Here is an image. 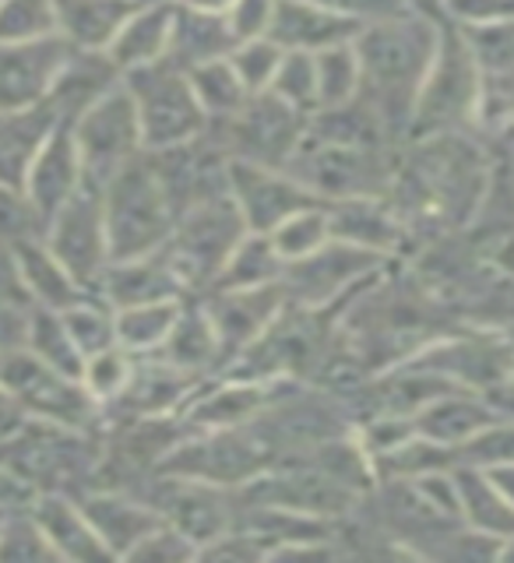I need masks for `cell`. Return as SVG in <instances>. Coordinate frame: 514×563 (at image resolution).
Listing matches in <instances>:
<instances>
[{
	"mask_svg": "<svg viewBox=\"0 0 514 563\" xmlns=\"http://www.w3.org/2000/svg\"><path fill=\"white\" fill-rule=\"evenodd\" d=\"M134 92L141 96V123L155 145H176L198 128V102L176 78L145 75L141 85H134Z\"/></svg>",
	"mask_w": 514,
	"mask_h": 563,
	"instance_id": "7a4b0ae2",
	"label": "cell"
},
{
	"mask_svg": "<svg viewBox=\"0 0 514 563\" xmlns=\"http://www.w3.org/2000/svg\"><path fill=\"white\" fill-rule=\"evenodd\" d=\"M233 219H222V208H208L198 219L190 222L187 236H184V254H190V261H198L201 268H211V264L222 261V251L229 246V236H233Z\"/></svg>",
	"mask_w": 514,
	"mask_h": 563,
	"instance_id": "9c48e42d",
	"label": "cell"
},
{
	"mask_svg": "<svg viewBox=\"0 0 514 563\" xmlns=\"http://www.w3.org/2000/svg\"><path fill=\"white\" fill-rule=\"evenodd\" d=\"M166 184H158L149 169L141 173H123L113 198H110V243L120 254L145 251L149 243L163 236L166 222Z\"/></svg>",
	"mask_w": 514,
	"mask_h": 563,
	"instance_id": "6da1fadb",
	"label": "cell"
},
{
	"mask_svg": "<svg viewBox=\"0 0 514 563\" xmlns=\"http://www.w3.org/2000/svg\"><path fill=\"white\" fill-rule=\"evenodd\" d=\"M106 507H110V510L102 515V521H106V532H110V536H138L141 525L149 521L138 507H123V504H106ZM110 536H106V539H110Z\"/></svg>",
	"mask_w": 514,
	"mask_h": 563,
	"instance_id": "e0dca14e",
	"label": "cell"
},
{
	"mask_svg": "<svg viewBox=\"0 0 514 563\" xmlns=\"http://www.w3.org/2000/svg\"><path fill=\"white\" fill-rule=\"evenodd\" d=\"M138 117L131 113V106L123 99L102 102L99 110L85 117L78 131V155L85 158L96 173H106L102 166H113L117 158L134 145L138 137Z\"/></svg>",
	"mask_w": 514,
	"mask_h": 563,
	"instance_id": "3957f363",
	"label": "cell"
},
{
	"mask_svg": "<svg viewBox=\"0 0 514 563\" xmlns=\"http://www.w3.org/2000/svg\"><path fill=\"white\" fill-rule=\"evenodd\" d=\"M169 324L166 310H138L123 321V334L128 342H155V331H163Z\"/></svg>",
	"mask_w": 514,
	"mask_h": 563,
	"instance_id": "2e32d148",
	"label": "cell"
},
{
	"mask_svg": "<svg viewBox=\"0 0 514 563\" xmlns=\"http://www.w3.org/2000/svg\"><path fill=\"white\" fill-rule=\"evenodd\" d=\"M198 92L211 102V106H222V110H229V106L240 102V81L233 70L226 67H205L198 75Z\"/></svg>",
	"mask_w": 514,
	"mask_h": 563,
	"instance_id": "9a60e30c",
	"label": "cell"
},
{
	"mask_svg": "<svg viewBox=\"0 0 514 563\" xmlns=\"http://www.w3.org/2000/svg\"><path fill=\"white\" fill-rule=\"evenodd\" d=\"M251 57H254V64H251V60H240V75H243V81H261L264 70H275V67H278V53H275L272 46H254V49H251Z\"/></svg>",
	"mask_w": 514,
	"mask_h": 563,
	"instance_id": "ac0fdd59",
	"label": "cell"
},
{
	"mask_svg": "<svg viewBox=\"0 0 514 563\" xmlns=\"http://www.w3.org/2000/svg\"><path fill=\"white\" fill-rule=\"evenodd\" d=\"M163 43H166V14H149L123 32L117 53L123 60H149Z\"/></svg>",
	"mask_w": 514,
	"mask_h": 563,
	"instance_id": "7c38bea8",
	"label": "cell"
},
{
	"mask_svg": "<svg viewBox=\"0 0 514 563\" xmlns=\"http://www.w3.org/2000/svg\"><path fill=\"white\" fill-rule=\"evenodd\" d=\"M240 184H247V208L258 222H272L282 219L289 208L299 205V194L278 180H269V176H258V173H240Z\"/></svg>",
	"mask_w": 514,
	"mask_h": 563,
	"instance_id": "8fae6325",
	"label": "cell"
},
{
	"mask_svg": "<svg viewBox=\"0 0 514 563\" xmlns=\"http://www.w3.org/2000/svg\"><path fill=\"white\" fill-rule=\"evenodd\" d=\"M317 233H321V219H317V216H314L310 229H296V236H299V240H307V243H314V236H317ZM278 243H282V246H286V251H289V254H299V243H289V233H286V236H282Z\"/></svg>",
	"mask_w": 514,
	"mask_h": 563,
	"instance_id": "d6986e66",
	"label": "cell"
},
{
	"mask_svg": "<svg viewBox=\"0 0 514 563\" xmlns=\"http://www.w3.org/2000/svg\"><path fill=\"white\" fill-rule=\"evenodd\" d=\"M61 49L57 46H29L0 57V102L18 106L29 102L43 88L50 64H57Z\"/></svg>",
	"mask_w": 514,
	"mask_h": 563,
	"instance_id": "8992f818",
	"label": "cell"
},
{
	"mask_svg": "<svg viewBox=\"0 0 514 563\" xmlns=\"http://www.w3.org/2000/svg\"><path fill=\"white\" fill-rule=\"evenodd\" d=\"M57 113L50 110H29L0 120V180L18 184L22 169L29 166V155L40 148V137L50 131Z\"/></svg>",
	"mask_w": 514,
	"mask_h": 563,
	"instance_id": "277c9868",
	"label": "cell"
},
{
	"mask_svg": "<svg viewBox=\"0 0 514 563\" xmlns=\"http://www.w3.org/2000/svg\"><path fill=\"white\" fill-rule=\"evenodd\" d=\"M64 22L85 43L110 40L113 25L128 14V4L120 0H64Z\"/></svg>",
	"mask_w": 514,
	"mask_h": 563,
	"instance_id": "ba28073f",
	"label": "cell"
},
{
	"mask_svg": "<svg viewBox=\"0 0 514 563\" xmlns=\"http://www.w3.org/2000/svg\"><path fill=\"white\" fill-rule=\"evenodd\" d=\"M8 377L14 380L18 391H22V398H29L32 405H40L43 412H53V416H61V419L85 416L81 398L70 391L64 380L53 377L46 366L29 363V360H14L8 366Z\"/></svg>",
	"mask_w": 514,
	"mask_h": 563,
	"instance_id": "5b68a950",
	"label": "cell"
},
{
	"mask_svg": "<svg viewBox=\"0 0 514 563\" xmlns=\"http://www.w3.org/2000/svg\"><path fill=\"white\" fill-rule=\"evenodd\" d=\"M50 4L46 0H8V8L0 11V35H22V32H40L50 22Z\"/></svg>",
	"mask_w": 514,
	"mask_h": 563,
	"instance_id": "4fadbf2b",
	"label": "cell"
},
{
	"mask_svg": "<svg viewBox=\"0 0 514 563\" xmlns=\"http://www.w3.org/2000/svg\"><path fill=\"white\" fill-rule=\"evenodd\" d=\"M61 257L75 264L78 272H88L92 264L99 261V246H96V236H99V222L92 219V211H88L85 205L81 208H70L64 222H61Z\"/></svg>",
	"mask_w": 514,
	"mask_h": 563,
	"instance_id": "30bf717a",
	"label": "cell"
},
{
	"mask_svg": "<svg viewBox=\"0 0 514 563\" xmlns=\"http://www.w3.org/2000/svg\"><path fill=\"white\" fill-rule=\"evenodd\" d=\"M176 35L184 40L187 60H208L219 46H226V32L216 22H208V18H187Z\"/></svg>",
	"mask_w": 514,
	"mask_h": 563,
	"instance_id": "5bb4252c",
	"label": "cell"
},
{
	"mask_svg": "<svg viewBox=\"0 0 514 563\" xmlns=\"http://www.w3.org/2000/svg\"><path fill=\"white\" fill-rule=\"evenodd\" d=\"M293 137V117L286 106L278 102H261L254 106L251 113L243 117L240 123V141H247V152H258V155H282V148L289 145Z\"/></svg>",
	"mask_w": 514,
	"mask_h": 563,
	"instance_id": "52a82bcc",
	"label": "cell"
}]
</instances>
